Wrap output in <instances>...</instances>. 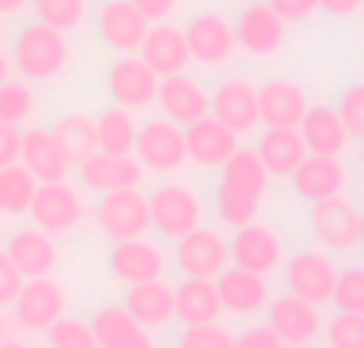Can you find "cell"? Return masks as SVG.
Instances as JSON below:
<instances>
[{"mask_svg":"<svg viewBox=\"0 0 364 348\" xmlns=\"http://www.w3.org/2000/svg\"><path fill=\"white\" fill-rule=\"evenodd\" d=\"M32 0H0V19H23Z\"/></svg>","mask_w":364,"mask_h":348,"instance_id":"cell-49","label":"cell"},{"mask_svg":"<svg viewBox=\"0 0 364 348\" xmlns=\"http://www.w3.org/2000/svg\"><path fill=\"white\" fill-rule=\"evenodd\" d=\"M96 144L102 153H132L134 138H138V121L128 109L122 106H106L96 115Z\"/></svg>","mask_w":364,"mask_h":348,"instance_id":"cell-33","label":"cell"},{"mask_svg":"<svg viewBox=\"0 0 364 348\" xmlns=\"http://www.w3.org/2000/svg\"><path fill=\"white\" fill-rule=\"evenodd\" d=\"M38 179L26 170L23 163H13L0 170V211L10 217H19L29 211L32 195H36Z\"/></svg>","mask_w":364,"mask_h":348,"instance_id":"cell-34","label":"cell"},{"mask_svg":"<svg viewBox=\"0 0 364 348\" xmlns=\"http://www.w3.org/2000/svg\"><path fill=\"white\" fill-rule=\"evenodd\" d=\"M233 348H288V345H284V339L265 323V326H252V330H246L243 336H237Z\"/></svg>","mask_w":364,"mask_h":348,"instance_id":"cell-45","label":"cell"},{"mask_svg":"<svg viewBox=\"0 0 364 348\" xmlns=\"http://www.w3.org/2000/svg\"><path fill=\"white\" fill-rule=\"evenodd\" d=\"M10 77H13V61H10V55L0 48V83L10 80Z\"/></svg>","mask_w":364,"mask_h":348,"instance_id":"cell-50","label":"cell"},{"mask_svg":"<svg viewBox=\"0 0 364 348\" xmlns=\"http://www.w3.org/2000/svg\"><path fill=\"white\" fill-rule=\"evenodd\" d=\"M68 310V288L48 278H26L13 300V323L26 336H42Z\"/></svg>","mask_w":364,"mask_h":348,"instance_id":"cell-8","label":"cell"},{"mask_svg":"<svg viewBox=\"0 0 364 348\" xmlns=\"http://www.w3.org/2000/svg\"><path fill=\"white\" fill-rule=\"evenodd\" d=\"M269 6L284 23H307L320 13V0H269Z\"/></svg>","mask_w":364,"mask_h":348,"instance_id":"cell-43","label":"cell"},{"mask_svg":"<svg viewBox=\"0 0 364 348\" xmlns=\"http://www.w3.org/2000/svg\"><path fill=\"white\" fill-rule=\"evenodd\" d=\"M0 236H4V234H0Z\"/></svg>","mask_w":364,"mask_h":348,"instance_id":"cell-55","label":"cell"},{"mask_svg":"<svg viewBox=\"0 0 364 348\" xmlns=\"http://www.w3.org/2000/svg\"><path fill=\"white\" fill-rule=\"evenodd\" d=\"M6 259L16 266V272L23 278H48L51 272H58L64 253L58 246V236L45 234L38 227H19L6 236Z\"/></svg>","mask_w":364,"mask_h":348,"instance_id":"cell-18","label":"cell"},{"mask_svg":"<svg viewBox=\"0 0 364 348\" xmlns=\"http://www.w3.org/2000/svg\"><path fill=\"white\" fill-rule=\"evenodd\" d=\"M55 138L64 144V151L70 153V160H83L93 151H100L96 144V121L90 115H68L55 125Z\"/></svg>","mask_w":364,"mask_h":348,"instance_id":"cell-37","label":"cell"},{"mask_svg":"<svg viewBox=\"0 0 364 348\" xmlns=\"http://www.w3.org/2000/svg\"><path fill=\"white\" fill-rule=\"evenodd\" d=\"M26 214L32 217V227L45 230L51 236H68L87 221V208H83L80 192L74 185H68L64 179L38 183Z\"/></svg>","mask_w":364,"mask_h":348,"instance_id":"cell-7","label":"cell"},{"mask_svg":"<svg viewBox=\"0 0 364 348\" xmlns=\"http://www.w3.org/2000/svg\"><path fill=\"white\" fill-rule=\"evenodd\" d=\"M240 147V134L230 131L224 121H218L214 115L186 125V157L192 166L201 170H220L227 160L233 157V151Z\"/></svg>","mask_w":364,"mask_h":348,"instance_id":"cell-24","label":"cell"},{"mask_svg":"<svg viewBox=\"0 0 364 348\" xmlns=\"http://www.w3.org/2000/svg\"><path fill=\"white\" fill-rule=\"evenodd\" d=\"M211 115L218 121H224L230 131L252 134L262 125L259 121V87L243 74L227 77L211 93Z\"/></svg>","mask_w":364,"mask_h":348,"instance_id":"cell-20","label":"cell"},{"mask_svg":"<svg viewBox=\"0 0 364 348\" xmlns=\"http://www.w3.org/2000/svg\"><path fill=\"white\" fill-rule=\"evenodd\" d=\"M336 112H339L348 138L358 141L364 134V89L361 87H348L346 93L339 96V109H336Z\"/></svg>","mask_w":364,"mask_h":348,"instance_id":"cell-42","label":"cell"},{"mask_svg":"<svg viewBox=\"0 0 364 348\" xmlns=\"http://www.w3.org/2000/svg\"><path fill=\"white\" fill-rule=\"evenodd\" d=\"M246 4H259V0H246Z\"/></svg>","mask_w":364,"mask_h":348,"instance_id":"cell-53","label":"cell"},{"mask_svg":"<svg viewBox=\"0 0 364 348\" xmlns=\"http://www.w3.org/2000/svg\"><path fill=\"white\" fill-rule=\"evenodd\" d=\"M122 307L147 330H166L176 320V304H173V288L164 278L128 285Z\"/></svg>","mask_w":364,"mask_h":348,"instance_id":"cell-30","label":"cell"},{"mask_svg":"<svg viewBox=\"0 0 364 348\" xmlns=\"http://www.w3.org/2000/svg\"><path fill=\"white\" fill-rule=\"evenodd\" d=\"M138 163L144 166V173H157V176H173V173L186 170V128L176 121L164 119H147L144 125H138V138H134V151Z\"/></svg>","mask_w":364,"mask_h":348,"instance_id":"cell-6","label":"cell"},{"mask_svg":"<svg viewBox=\"0 0 364 348\" xmlns=\"http://www.w3.org/2000/svg\"><path fill=\"white\" fill-rule=\"evenodd\" d=\"M151 23L132 0H102L96 10V36L119 55H138Z\"/></svg>","mask_w":364,"mask_h":348,"instance_id":"cell-19","label":"cell"},{"mask_svg":"<svg viewBox=\"0 0 364 348\" xmlns=\"http://www.w3.org/2000/svg\"><path fill=\"white\" fill-rule=\"evenodd\" d=\"M272 176L252 147H237L233 157L220 166V179L214 189V214L224 227L237 230L243 224L259 221L265 198H269Z\"/></svg>","mask_w":364,"mask_h":348,"instance_id":"cell-1","label":"cell"},{"mask_svg":"<svg viewBox=\"0 0 364 348\" xmlns=\"http://www.w3.org/2000/svg\"><path fill=\"white\" fill-rule=\"evenodd\" d=\"M23 275L16 272V266H13L10 259H6V253L0 249V310H6V307H13V300H16L19 288H23Z\"/></svg>","mask_w":364,"mask_h":348,"instance_id":"cell-44","label":"cell"},{"mask_svg":"<svg viewBox=\"0 0 364 348\" xmlns=\"http://www.w3.org/2000/svg\"><path fill=\"white\" fill-rule=\"evenodd\" d=\"M132 4L144 13L147 23H166V19L179 10L182 0H132Z\"/></svg>","mask_w":364,"mask_h":348,"instance_id":"cell-47","label":"cell"},{"mask_svg":"<svg viewBox=\"0 0 364 348\" xmlns=\"http://www.w3.org/2000/svg\"><path fill=\"white\" fill-rule=\"evenodd\" d=\"M48 348H87L93 345V332H90V323L77 317H58L48 330L42 332Z\"/></svg>","mask_w":364,"mask_h":348,"instance_id":"cell-39","label":"cell"},{"mask_svg":"<svg viewBox=\"0 0 364 348\" xmlns=\"http://www.w3.org/2000/svg\"><path fill=\"white\" fill-rule=\"evenodd\" d=\"M10 61H13V74H19L29 83L58 80L70 67L68 32L51 29V26L38 23V19L19 26L10 42Z\"/></svg>","mask_w":364,"mask_h":348,"instance_id":"cell-2","label":"cell"},{"mask_svg":"<svg viewBox=\"0 0 364 348\" xmlns=\"http://www.w3.org/2000/svg\"><path fill=\"white\" fill-rule=\"evenodd\" d=\"M237 336L227 326L218 323H198V326H186L182 336L176 339V348H233Z\"/></svg>","mask_w":364,"mask_h":348,"instance_id":"cell-41","label":"cell"},{"mask_svg":"<svg viewBox=\"0 0 364 348\" xmlns=\"http://www.w3.org/2000/svg\"><path fill=\"white\" fill-rule=\"evenodd\" d=\"M227 246H230V259L233 266L250 268L256 275H265L269 278L272 272L284 266V240L269 227V224H243V227L233 230V236H227Z\"/></svg>","mask_w":364,"mask_h":348,"instance_id":"cell-11","label":"cell"},{"mask_svg":"<svg viewBox=\"0 0 364 348\" xmlns=\"http://www.w3.org/2000/svg\"><path fill=\"white\" fill-rule=\"evenodd\" d=\"M93 221L109 240H134L151 230V211L147 195L138 189H115L102 192L93 208Z\"/></svg>","mask_w":364,"mask_h":348,"instance_id":"cell-9","label":"cell"},{"mask_svg":"<svg viewBox=\"0 0 364 348\" xmlns=\"http://www.w3.org/2000/svg\"><path fill=\"white\" fill-rule=\"evenodd\" d=\"M29 10L36 13L38 23L61 32H77L90 16L87 0H32Z\"/></svg>","mask_w":364,"mask_h":348,"instance_id":"cell-36","label":"cell"},{"mask_svg":"<svg viewBox=\"0 0 364 348\" xmlns=\"http://www.w3.org/2000/svg\"><path fill=\"white\" fill-rule=\"evenodd\" d=\"M19 147H23V131H19V125L0 121V170L19 163Z\"/></svg>","mask_w":364,"mask_h":348,"instance_id":"cell-46","label":"cell"},{"mask_svg":"<svg viewBox=\"0 0 364 348\" xmlns=\"http://www.w3.org/2000/svg\"><path fill=\"white\" fill-rule=\"evenodd\" d=\"M310 96L294 80H269L259 87V121L265 128H297Z\"/></svg>","mask_w":364,"mask_h":348,"instance_id":"cell-28","label":"cell"},{"mask_svg":"<svg viewBox=\"0 0 364 348\" xmlns=\"http://www.w3.org/2000/svg\"><path fill=\"white\" fill-rule=\"evenodd\" d=\"M19 163L38 179V183H55L74 170V160L64 151V144L48 128H29L23 131V147H19Z\"/></svg>","mask_w":364,"mask_h":348,"instance_id":"cell-25","label":"cell"},{"mask_svg":"<svg viewBox=\"0 0 364 348\" xmlns=\"http://www.w3.org/2000/svg\"><path fill=\"white\" fill-rule=\"evenodd\" d=\"M333 304L346 313H364V275L358 266H348L339 272L333 288Z\"/></svg>","mask_w":364,"mask_h":348,"instance_id":"cell-40","label":"cell"},{"mask_svg":"<svg viewBox=\"0 0 364 348\" xmlns=\"http://www.w3.org/2000/svg\"><path fill=\"white\" fill-rule=\"evenodd\" d=\"M154 106L160 109L164 119H170V121H176V125L186 128V125H192V121L211 115V93H208V87L198 80V77L182 70V74L160 77Z\"/></svg>","mask_w":364,"mask_h":348,"instance_id":"cell-15","label":"cell"},{"mask_svg":"<svg viewBox=\"0 0 364 348\" xmlns=\"http://www.w3.org/2000/svg\"><path fill=\"white\" fill-rule=\"evenodd\" d=\"M361 4L364 0H320V10L336 19H352V16H358Z\"/></svg>","mask_w":364,"mask_h":348,"instance_id":"cell-48","label":"cell"},{"mask_svg":"<svg viewBox=\"0 0 364 348\" xmlns=\"http://www.w3.org/2000/svg\"><path fill=\"white\" fill-rule=\"evenodd\" d=\"M170 268V256L160 243L134 236V240H115L109 249V272L122 285H141V281H157Z\"/></svg>","mask_w":364,"mask_h":348,"instance_id":"cell-16","label":"cell"},{"mask_svg":"<svg viewBox=\"0 0 364 348\" xmlns=\"http://www.w3.org/2000/svg\"><path fill=\"white\" fill-rule=\"evenodd\" d=\"M96 348H157L154 330L141 326L125 307H100L90 317Z\"/></svg>","mask_w":364,"mask_h":348,"instance_id":"cell-27","label":"cell"},{"mask_svg":"<svg viewBox=\"0 0 364 348\" xmlns=\"http://www.w3.org/2000/svg\"><path fill=\"white\" fill-rule=\"evenodd\" d=\"M4 336H10V323H6V317L0 313V339H4Z\"/></svg>","mask_w":364,"mask_h":348,"instance_id":"cell-52","label":"cell"},{"mask_svg":"<svg viewBox=\"0 0 364 348\" xmlns=\"http://www.w3.org/2000/svg\"><path fill=\"white\" fill-rule=\"evenodd\" d=\"M233 36H237V48L243 55L265 61L275 58L288 48L291 42V23H284L275 10L269 6V0L259 4H246L243 10L233 16Z\"/></svg>","mask_w":364,"mask_h":348,"instance_id":"cell-5","label":"cell"},{"mask_svg":"<svg viewBox=\"0 0 364 348\" xmlns=\"http://www.w3.org/2000/svg\"><path fill=\"white\" fill-rule=\"evenodd\" d=\"M336 278H339L336 259L326 253H316V249L294 253L288 259V266H284V288H288V294L310 300L316 307L333 300Z\"/></svg>","mask_w":364,"mask_h":348,"instance_id":"cell-13","label":"cell"},{"mask_svg":"<svg viewBox=\"0 0 364 348\" xmlns=\"http://www.w3.org/2000/svg\"><path fill=\"white\" fill-rule=\"evenodd\" d=\"M297 134L307 153H323V157H342L346 147L352 144L339 112L329 106H307L304 119L297 121Z\"/></svg>","mask_w":364,"mask_h":348,"instance_id":"cell-29","label":"cell"},{"mask_svg":"<svg viewBox=\"0 0 364 348\" xmlns=\"http://www.w3.org/2000/svg\"><path fill=\"white\" fill-rule=\"evenodd\" d=\"M265 317H269V326L284 339L288 348H310L323 332L320 307L304 298H294V294L272 298L269 307H265Z\"/></svg>","mask_w":364,"mask_h":348,"instance_id":"cell-17","label":"cell"},{"mask_svg":"<svg viewBox=\"0 0 364 348\" xmlns=\"http://www.w3.org/2000/svg\"><path fill=\"white\" fill-rule=\"evenodd\" d=\"M77 176L80 185L96 195L102 192H115V189H138L144 183V166L138 163V157L132 153H102L93 151L90 157L77 160Z\"/></svg>","mask_w":364,"mask_h":348,"instance_id":"cell-21","label":"cell"},{"mask_svg":"<svg viewBox=\"0 0 364 348\" xmlns=\"http://www.w3.org/2000/svg\"><path fill=\"white\" fill-rule=\"evenodd\" d=\"M147 211H151V227L160 234V240L176 243L188 230L201 227L205 221V198L192 183L170 179L160 183L147 195Z\"/></svg>","mask_w":364,"mask_h":348,"instance_id":"cell-3","label":"cell"},{"mask_svg":"<svg viewBox=\"0 0 364 348\" xmlns=\"http://www.w3.org/2000/svg\"><path fill=\"white\" fill-rule=\"evenodd\" d=\"M173 304H176V320L182 326L218 323L224 313L211 278H186L182 275V281L173 288Z\"/></svg>","mask_w":364,"mask_h":348,"instance_id":"cell-32","label":"cell"},{"mask_svg":"<svg viewBox=\"0 0 364 348\" xmlns=\"http://www.w3.org/2000/svg\"><path fill=\"white\" fill-rule=\"evenodd\" d=\"M252 151L262 160L265 173L275 179H288L297 170V163L307 157V147H304L297 128H265L256 138Z\"/></svg>","mask_w":364,"mask_h":348,"instance_id":"cell-31","label":"cell"},{"mask_svg":"<svg viewBox=\"0 0 364 348\" xmlns=\"http://www.w3.org/2000/svg\"><path fill=\"white\" fill-rule=\"evenodd\" d=\"M87 348H96V345H87Z\"/></svg>","mask_w":364,"mask_h":348,"instance_id":"cell-54","label":"cell"},{"mask_svg":"<svg viewBox=\"0 0 364 348\" xmlns=\"http://www.w3.org/2000/svg\"><path fill=\"white\" fill-rule=\"evenodd\" d=\"M106 96L115 106L128 109V112H144L157 99V83L160 77L141 61L138 55H122L119 61L109 64L106 70Z\"/></svg>","mask_w":364,"mask_h":348,"instance_id":"cell-12","label":"cell"},{"mask_svg":"<svg viewBox=\"0 0 364 348\" xmlns=\"http://www.w3.org/2000/svg\"><path fill=\"white\" fill-rule=\"evenodd\" d=\"M214 288H218L220 307L233 317H259L272 300V288L265 275H256L240 266H227L214 278Z\"/></svg>","mask_w":364,"mask_h":348,"instance_id":"cell-23","label":"cell"},{"mask_svg":"<svg viewBox=\"0 0 364 348\" xmlns=\"http://www.w3.org/2000/svg\"><path fill=\"white\" fill-rule=\"evenodd\" d=\"M329 348H364V320L361 313L339 310L329 323H323Z\"/></svg>","mask_w":364,"mask_h":348,"instance_id":"cell-38","label":"cell"},{"mask_svg":"<svg viewBox=\"0 0 364 348\" xmlns=\"http://www.w3.org/2000/svg\"><path fill=\"white\" fill-rule=\"evenodd\" d=\"M310 227H314V236L320 240V246L333 249V253H348L361 243V211L346 195L326 198V202L314 205Z\"/></svg>","mask_w":364,"mask_h":348,"instance_id":"cell-14","label":"cell"},{"mask_svg":"<svg viewBox=\"0 0 364 348\" xmlns=\"http://www.w3.org/2000/svg\"><path fill=\"white\" fill-rule=\"evenodd\" d=\"M291 189L297 198L316 205L326 198L346 195L348 189V166L342 157H323V153H307L291 173Z\"/></svg>","mask_w":364,"mask_h":348,"instance_id":"cell-22","label":"cell"},{"mask_svg":"<svg viewBox=\"0 0 364 348\" xmlns=\"http://www.w3.org/2000/svg\"><path fill=\"white\" fill-rule=\"evenodd\" d=\"M0 348H29V345H26V342H19V339L4 336V339H0Z\"/></svg>","mask_w":364,"mask_h":348,"instance_id":"cell-51","label":"cell"},{"mask_svg":"<svg viewBox=\"0 0 364 348\" xmlns=\"http://www.w3.org/2000/svg\"><path fill=\"white\" fill-rule=\"evenodd\" d=\"M173 262L186 278H218L227 266H230V246L227 236L214 227H195L186 236L176 240L173 249Z\"/></svg>","mask_w":364,"mask_h":348,"instance_id":"cell-10","label":"cell"},{"mask_svg":"<svg viewBox=\"0 0 364 348\" xmlns=\"http://www.w3.org/2000/svg\"><path fill=\"white\" fill-rule=\"evenodd\" d=\"M138 58L157 77L182 74V70H188V64H192L188 48H186V36H182V29L173 26L170 19H166V23H151V29H147L144 42H141V48H138Z\"/></svg>","mask_w":364,"mask_h":348,"instance_id":"cell-26","label":"cell"},{"mask_svg":"<svg viewBox=\"0 0 364 348\" xmlns=\"http://www.w3.org/2000/svg\"><path fill=\"white\" fill-rule=\"evenodd\" d=\"M38 112V96L29 80H10L0 83V121L6 125H26Z\"/></svg>","mask_w":364,"mask_h":348,"instance_id":"cell-35","label":"cell"},{"mask_svg":"<svg viewBox=\"0 0 364 348\" xmlns=\"http://www.w3.org/2000/svg\"><path fill=\"white\" fill-rule=\"evenodd\" d=\"M186 48L192 64L205 70L230 67L237 61V36H233V16L224 10H198L188 16L186 29Z\"/></svg>","mask_w":364,"mask_h":348,"instance_id":"cell-4","label":"cell"}]
</instances>
